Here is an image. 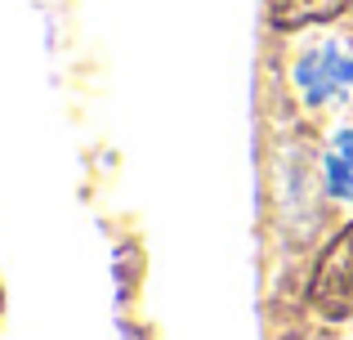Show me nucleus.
<instances>
[{
  "label": "nucleus",
  "mask_w": 353,
  "mask_h": 340,
  "mask_svg": "<svg viewBox=\"0 0 353 340\" xmlns=\"http://www.w3.org/2000/svg\"><path fill=\"white\" fill-rule=\"evenodd\" d=\"M291 81H295L300 103L313 108V112L345 108L349 99H353V45L340 41V36L309 41L300 54H295Z\"/></svg>",
  "instance_id": "nucleus-1"
},
{
  "label": "nucleus",
  "mask_w": 353,
  "mask_h": 340,
  "mask_svg": "<svg viewBox=\"0 0 353 340\" xmlns=\"http://www.w3.org/2000/svg\"><path fill=\"white\" fill-rule=\"evenodd\" d=\"M309 296L327 318H353V224L322 251Z\"/></svg>",
  "instance_id": "nucleus-2"
},
{
  "label": "nucleus",
  "mask_w": 353,
  "mask_h": 340,
  "mask_svg": "<svg viewBox=\"0 0 353 340\" xmlns=\"http://www.w3.org/2000/svg\"><path fill=\"white\" fill-rule=\"evenodd\" d=\"M322 183L336 201L353 206V126H340L322 152Z\"/></svg>",
  "instance_id": "nucleus-3"
},
{
  "label": "nucleus",
  "mask_w": 353,
  "mask_h": 340,
  "mask_svg": "<svg viewBox=\"0 0 353 340\" xmlns=\"http://www.w3.org/2000/svg\"><path fill=\"white\" fill-rule=\"evenodd\" d=\"M349 0H268V18L277 27H309V23H331Z\"/></svg>",
  "instance_id": "nucleus-4"
}]
</instances>
